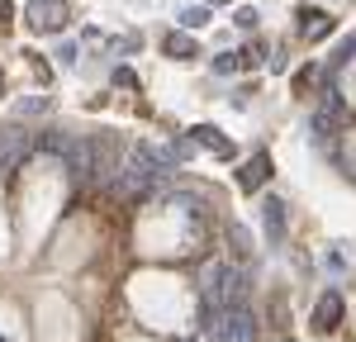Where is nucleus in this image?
<instances>
[{
    "label": "nucleus",
    "mask_w": 356,
    "mask_h": 342,
    "mask_svg": "<svg viewBox=\"0 0 356 342\" xmlns=\"http://www.w3.org/2000/svg\"><path fill=\"white\" fill-rule=\"evenodd\" d=\"M204 304L214 309H228V304H247V276L243 271H233V266H223V261H209L204 266Z\"/></svg>",
    "instance_id": "f257e3e1"
},
{
    "label": "nucleus",
    "mask_w": 356,
    "mask_h": 342,
    "mask_svg": "<svg viewBox=\"0 0 356 342\" xmlns=\"http://www.w3.org/2000/svg\"><path fill=\"white\" fill-rule=\"evenodd\" d=\"M209 342H261L257 333V318L247 304H228L209 318Z\"/></svg>",
    "instance_id": "f03ea898"
},
{
    "label": "nucleus",
    "mask_w": 356,
    "mask_h": 342,
    "mask_svg": "<svg viewBox=\"0 0 356 342\" xmlns=\"http://www.w3.org/2000/svg\"><path fill=\"white\" fill-rule=\"evenodd\" d=\"M24 19L33 33H62L67 19H72V10H67V0H29Z\"/></svg>",
    "instance_id": "7ed1b4c3"
},
{
    "label": "nucleus",
    "mask_w": 356,
    "mask_h": 342,
    "mask_svg": "<svg viewBox=\"0 0 356 342\" xmlns=\"http://www.w3.org/2000/svg\"><path fill=\"white\" fill-rule=\"evenodd\" d=\"M342 314H347L342 295H337V290H323L318 304H314V328H318V333H332V328L342 323Z\"/></svg>",
    "instance_id": "20e7f679"
},
{
    "label": "nucleus",
    "mask_w": 356,
    "mask_h": 342,
    "mask_svg": "<svg viewBox=\"0 0 356 342\" xmlns=\"http://www.w3.org/2000/svg\"><path fill=\"white\" fill-rule=\"evenodd\" d=\"M261 228H266V243H285V204L275 195L261 200Z\"/></svg>",
    "instance_id": "39448f33"
},
{
    "label": "nucleus",
    "mask_w": 356,
    "mask_h": 342,
    "mask_svg": "<svg viewBox=\"0 0 356 342\" xmlns=\"http://www.w3.org/2000/svg\"><path fill=\"white\" fill-rule=\"evenodd\" d=\"M271 181V157L266 152H257L252 162H243V171H238V186L243 190H257V186H266Z\"/></svg>",
    "instance_id": "423d86ee"
},
{
    "label": "nucleus",
    "mask_w": 356,
    "mask_h": 342,
    "mask_svg": "<svg viewBox=\"0 0 356 342\" xmlns=\"http://www.w3.org/2000/svg\"><path fill=\"white\" fill-rule=\"evenodd\" d=\"M191 138L200 142V147H209V152H219V157H233V138H223L214 124H195Z\"/></svg>",
    "instance_id": "0eeeda50"
},
{
    "label": "nucleus",
    "mask_w": 356,
    "mask_h": 342,
    "mask_svg": "<svg viewBox=\"0 0 356 342\" xmlns=\"http://www.w3.org/2000/svg\"><path fill=\"white\" fill-rule=\"evenodd\" d=\"M328 28H332V19L323 15V10H314V5H304V10H300V33H304V38H323Z\"/></svg>",
    "instance_id": "6e6552de"
},
{
    "label": "nucleus",
    "mask_w": 356,
    "mask_h": 342,
    "mask_svg": "<svg viewBox=\"0 0 356 342\" xmlns=\"http://www.w3.org/2000/svg\"><path fill=\"white\" fill-rule=\"evenodd\" d=\"M166 57H176V62H186V57H195V38L191 33H166Z\"/></svg>",
    "instance_id": "1a4fd4ad"
},
{
    "label": "nucleus",
    "mask_w": 356,
    "mask_h": 342,
    "mask_svg": "<svg viewBox=\"0 0 356 342\" xmlns=\"http://www.w3.org/2000/svg\"><path fill=\"white\" fill-rule=\"evenodd\" d=\"M181 24H186V28H204V24H209V10H204V5H191V10H181Z\"/></svg>",
    "instance_id": "9d476101"
},
{
    "label": "nucleus",
    "mask_w": 356,
    "mask_h": 342,
    "mask_svg": "<svg viewBox=\"0 0 356 342\" xmlns=\"http://www.w3.org/2000/svg\"><path fill=\"white\" fill-rule=\"evenodd\" d=\"M238 67H243V53H219L214 57V72H219V76H233Z\"/></svg>",
    "instance_id": "9b49d317"
},
{
    "label": "nucleus",
    "mask_w": 356,
    "mask_h": 342,
    "mask_svg": "<svg viewBox=\"0 0 356 342\" xmlns=\"http://www.w3.org/2000/svg\"><path fill=\"white\" fill-rule=\"evenodd\" d=\"M43 110H48V95H29L15 105V114H43Z\"/></svg>",
    "instance_id": "f8f14e48"
},
{
    "label": "nucleus",
    "mask_w": 356,
    "mask_h": 342,
    "mask_svg": "<svg viewBox=\"0 0 356 342\" xmlns=\"http://www.w3.org/2000/svg\"><path fill=\"white\" fill-rule=\"evenodd\" d=\"M314 81H318V67H304L300 76H295V95H304V90H309Z\"/></svg>",
    "instance_id": "ddd939ff"
},
{
    "label": "nucleus",
    "mask_w": 356,
    "mask_h": 342,
    "mask_svg": "<svg viewBox=\"0 0 356 342\" xmlns=\"http://www.w3.org/2000/svg\"><path fill=\"white\" fill-rule=\"evenodd\" d=\"M257 19H261V15H257L252 5H243V10H238V28H257Z\"/></svg>",
    "instance_id": "4468645a"
},
{
    "label": "nucleus",
    "mask_w": 356,
    "mask_h": 342,
    "mask_svg": "<svg viewBox=\"0 0 356 342\" xmlns=\"http://www.w3.org/2000/svg\"><path fill=\"white\" fill-rule=\"evenodd\" d=\"M10 15H15V10H10V0H0V28H10V24H15Z\"/></svg>",
    "instance_id": "2eb2a0df"
},
{
    "label": "nucleus",
    "mask_w": 356,
    "mask_h": 342,
    "mask_svg": "<svg viewBox=\"0 0 356 342\" xmlns=\"http://www.w3.org/2000/svg\"><path fill=\"white\" fill-rule=\"evenodd\" d=\"M204 5H228V0H204Z\"/></svg>",
    "instance_id": "dca6fc26"
},
{
    "label": "nucleus",
    "mask_w": 356,
    "mask_h": 342,
    "mask_svg": "<svg viewBox=\"0 0 356 342\" xmlns=\"http://www.w3.org/2000/svg\"><path fill=\"white\" fill-rule=\"evenodd\" d=\"M0 90H5V72H0Z\"/></svg>",
    "instance_id": "f3484780"
}]
</instances>
